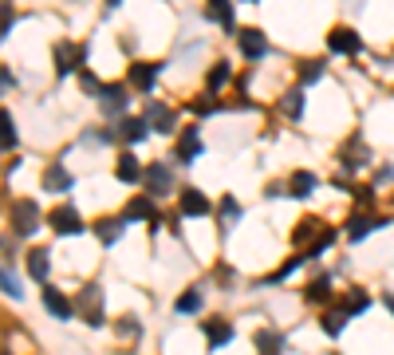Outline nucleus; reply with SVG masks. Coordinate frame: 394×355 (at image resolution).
<instances>
[{"mask_svg":"<svg viewBox=\"0 0 394 355\" xmlns=\"http://www.w3.org/2000/svg\"><path fill=\"white\" fill-rule=\"evenodd\" d=\"M142 182H146L150 194H170V190H173L170 166H162V162H154V166H146V170H142Z\"/></svg>","mask_w":394,"mask_h":355,"instance_id":"obj_7","label":"nucleus"},{"mask_svg":"<svg viewBox=\"0 0 394 355\" xmlns=\"http://www.w3.org/2000/svg\"><path fill=\"white\" fill-rule=\"evenodd\" d=\"M0 87H12V72L8 67H0Z\"/></svg>","mask_w":394,"mask_h":355,"instance_id":"obj_39","label":"nucleus"},{"mask_svg":"<svg viewBox=\"0 0 394 355\" xmlns=\"http://www.w3.org/2000/svg\"><path fill=\"white\" fill-rule=\"evenodd\" d=\"M51 229H55V233H67V237H75V233H83V217H79L71 206L51 209Z\"/></svg>","mask_w":394,"mask_h":355,"instance_id":"obj_9","label":"nucleus"},{"mask_svg":"<svg viewBox=\"0 0 394 355\" xmlns=\"http://www.w3.org/2000/svg\"><path fill=\"white\" fill-rule=\"evenodd\" d=\"M154 217H158L154 213V197H135L123 213V221H154Z\"/></svg>","mask_w":394,"mask_h":355,"instance_id":"obj_19","label":"nucleus"},{"mask_svg":"<svg viewBox=\"0 0 394 355\" xmlns=\"http://www.w3.org/2000/svg\"><path fill=\"white\" fill-rule=\"evenodd\" d=\"M0 292H8L12 296V300H20V296H24V288H20V281H16L12 272L8 269H0Z\"/></svg>","mask_w":394,"mask_h":355,"instance_id":"obj_33","label":"nucleus"},{"mask_svg":"<svg viewBox=\"0 0 394 355\" xmlns=\"http://www.w3.org/2000/svg\"><path fill=\"white\" fill-rule=\"evenodd\" d=\"M71 174L63 170V166H48V174H44V190H51V194H60V190H71Z\"/></svg>","mask_w":394,"mask_h":355,"instance_id":"obj_21","label":"nucleus"},{"mask_svg":"<svg viewBox=\"0 0 394 355\" xmlns=\"http://www.w3.org/2000/svg\"><path fill=\"white\" fill-rule=\"evenodd\" d=\"M213 107H217V103H213V95H209V91H205V95H201V99L194 103V110H197V115H213Z\"/></svg>","mask_w":394,"mask_h":355,"instance_id":"obj_38","label":"nucleus"},{"mask_svg":"<svg viewBox=\"0 0 394 355\" xmlns=\"http://www.w3.org/2000/svg\"><path fill=\"white\" fill-rule=\"evenodd\" d=\"M146 131H150L146 119H123V138H126V142H142Z\"/></svg>","mask_w":394,"mask_h":355,"instance_id":"obj_28","label":"nucleus"},{"mask_svg":"<svg viewBox=\"0 0 394 355\" xmlns=\"http://www.w3.org/2000/svg\"><path fill=\"white\" fill-rule=\"evenodd\" d=\"M386 308H391V312H394V296H386Z\"/></svg>","mask_w":394,"mask_h":355,"instance_id":"obj_40","label":"nucleus"},{"mask_svg":"<svg viewBox=\"0 0 394 355\" xmlns=\"http://www.w3.org/2000/svg\"><path fill=\"white\" fill-rule=\"evenodd\" d=\"M221 217L233 225V221H241V206H237V197H221Z\"/></svg>","mask_w":394,"mask_h":355,"instance_id":"obj_36","label":"nucleus"},{"mask_svg":"<svg viewBox=\"0 0 394 355\" xmlns=\"http://www.w3.org/2000/svg\"><path fill=\"white\" fill-rule=\"evenodd\" d=\"M16 123H12V110H4L0 107V154H12L16 150Z\"/></svg>","mask_w":394,"mask_h":355,"instance_id":"obj_17","label":"nucleus"},{"mask_svg":"<svg viewBox=\"0 0 394 355\" xmlns=\"http://www.w3.org/2000/svg\"><path fill=\"white\" fill-rule=\"evenodd\" d=\"M182 213L185 217H205L209 213V197L201 190H182Z\"/></svg>","mask_w":394,"mask_h":355,"instance_id":"obj_14","label":"nucleus"},{"mask_svg":"<svg viewBox=\"0 0 394 355\" xmlns=\"http://www.w3.org/2000/svg\"><path fill=\"white\" fill-rule=\"evenodd\" d=\"M382 225V217H370V213H355V217H351V225H347V237H351V241H363V237H367L370 229H379Z\"/></svg>","mask_w":394,"mask_h":355,"instance_id":"obj_18","label":"nucleus"},{"mask_svg":"<svg viewBox=\"0 0 394 355\" xmlns=\"http://www.w3.org/2000/svg\"><path fill=\"white\" fill-rule=\"evenodd\" d=\"M327 48H332L335 56H359V51H363V40H359L355 28L339 24V28H332V32H327Z\"/></svg>","mask_w":394,"mask_h":355,"instance_id":"obj_3","label":"nucleus"},{"mask_svg":"<svg viewBox=\"0 0 394 355\" xmlns=\"http://www.w3.org/2000/svg\"><path fill=\"white\" fill-rule=\"evenodd\" d=\"M311 190H316V174L296 170V174H292V182H288V194H292V197H308Z\"/></svg>","mask_w":394,"mask_h":355,"instance_id":"obj_22","label":"nucleus"},{"mask_svg":"<svg viewBox=\"0 0 394 355\" xmlns=\"http://www.w3.org/2000/svg\"><path fill=\"white\" fill-rule=\"evenodd\" d=\"M173 308H178L182 316H194L197 308H201V292H197V288H185V292L178 296V304H173Z\"/></svg>","mask_w":394,"mask_h":355,"instance_id":"obj_30","label":"nucleus"},{"mask_svg":"<svg viewBox=\"0 0 394 355\" xmlns=\"http://www.w3.org/2000/svg\"><path fill=\"white\" fill-rule=\"evenodd\" d=\"M83 56H87V51L79 48V44H67V40H63V44H55V72H60V75H71L75 67H83Z\"/></svg>","mask_w":394,"mask_h":355,"instance_id":"obj_5","label":"nucleus"},{"mask_svg":"<svg viewBox=\"0 0 394 355\" xmlns=\"http://www.w3.org/2000/svg\"><path fill=\"white\" fill-rule=\"evenodd\" d=\"M114 328H119V336H126V340H135V336H138V320H135V316H123L119 324H114Z\"/></svg>","mask_w":394,"mask_h":355,"instance_id":"obj_37","label":"nucleus"},{"mask_svg":"<svg viewBox=\"0 0 394 355\" xmlns=\"http://www.w3.org/2000/svg\"><path fill=\"white\" fill-rule=\"evenodd\" d=\"M347 320H351V312H347L343 304L323 308V312H320V324H323V331H327V336H339V331L347 328Z\"/></svg>","mask_w":394,"mask_h":355,"instance_id":"obj_13","label":"nucleus"},{"mask_svg":"<svg viewBox=\"0 0 394 355\" xmlns=\"http://www.w3.org/2000/svg\"><path fill=\"white\" fill-rule=\"evenodd\" d=\"M339 304H343L347 312H351V316H359V312H367V308H370V296L363 292V288H351V292H347L343 300H339Z\"/></svg>","mask_w":394,"mask_h":355,"instance_id":"obj_26","label":"nucleus"},{"mask_svg":"<svg viewBox=\"0 0 394 355\" xmlns=\"http://www.w3.org/2000/svg\"><path fill=\"white\" fill-rule=\"evenodd\" d=\"M237 44L245 51V60H264V56H268V40H264L260 28H241V32H237Z\"/></svg>","mask_w":394,"mask_h":355,"instance_id":"obj_4","label":"nucleus"},{"mask_svg":"<svg viewBox=\"0 0 394 355\" xmlns=\"http://www.w3.org/2000/svg\"><path fill=\"white\" fill-rule=\"evenodd\" d=\"M320 75H323V63H320V60H304V63H300V87L316 83Z\"/></svg>","mask_w":394,"mask_h":355,"instance_id":"obj_31","label":"nucleus"},{"mask_svg":"<svg viewBox=\"0 0 394 355\" xmlns=\"http://www.w3.org/2000/svg\"><path fill=\"white\" fill-rule=\"evenodd\" d=\"M8 217H12V233L16 237H32L40 229V206L36 201H16L8 209Z\"/></svg>","mask_w":394,"mask_h":355,"instance_id":"obj_2","label":"nucleus"},{"mask_svg":"<svg viewBox=\"0 0 394 355\" xmlns=\"http://www.w3.org/2000/svg\"><path fill=\"white\" fill-rule=\"evenodd\" d=\"M225 79H229V63H213L209 67V79H205V91H209V95H217V91H221L225 87Z\"/></svg>","mask_w":394,"mask_h":355,"instance_id":"obj_27","label":"nucleus"},{"mask_svg":"<svg viewBox=\"0 0 394 355\" xmlns=\"http://www.w3.org/2000/svg\"><path fill=\"white\" fill-rule=\"evenodd\" d=\"M126 79H130V83H135V91H142V95H146V91H154V83H158V63H130V75H126Z\"/></svg>","mask_w":394,"mask_h":355,"instance_id":"obj_8","label":"nucleus"},{"mask_svg":"<svg viewBox=\"0 0 394 355\" xmlns=\"http://www.w3.org/2000/svg\"><path fill=\"white\" fill-rule=\"evenodd\" d=\"M126 221L123 217H107V221H95V237L103 241V245H114L119 241V233H123Z\"/></svg>","mask_w":394,"mask_h":355,"instance_id":"obj_20","label":"nucleus"},{"mask_svg":"<svg viewBox=\"0 0 394 355\" xmlns=\"http://www.w3.org/2000/svg\"><path fill=\"white\" fill-rule=\"evenodd\" d=\"M257 352L260 355H280L284 352V336H276V331H257Z\"/></svg>","mask_w":394,"mask_h":355,"instance_id":"obj_25","label":"nucleus"},{"mask_svg":"<svg viewBox=\"0 0 394 355\" xmlns=\"http://www.w3.org/2000/svg\"><path fill=\"white\" fill-rule=\"evenodd\" d=\"M114 174H119V182L123 185H135L142 182V166H138V158L126 150V154H119V166H114Z\"/></svg>","mask_w":394,"mask_h":355,"instance_id":"obj_15","label":"nucleus"},{"mask_svg":"<svg viewBox=\"0 0 394 355\" xmlns=\"http://www.w3.org/2000/svg\"><path fill=\"white\" fill-rule=\"evenodd\" d=\"M367 158L370 154H367V147H363L359 138H351V142L343 147V162H351V166H359V162H367Z\"/></svg>","mask_w":394,"mask_h":355,"instance_id":"obj_32","label":"nucleus"},{"mask_svg":"<svg viewBox=\"0 0 394 355\" xmlns=\"http://www.w3.org/2000/svg\"><path fill=\"white\" fill-rule=\"evenodd\" d=\"M197 154H201V138H197L194 131H185L182 142H178V162H194Z\"/></svg>","mask_w":394,"mask_h":355,"instance_id":"obj_24","label":"nucleus"},{"mask_svg":"<svg viewBox=\"0 0 394 355\" xmlns=\"http://www.w3.org/2000/svg\"><path fill=\"white\" fill-rule=\"evenodd\" d=\"M79 87H83V95H103V83L91 72H79Z\"/></svg>","mask_w":394,"mask_h":355,"instance_id":"obj_34","label":"nucleus"},{"mask_svg":"<svg viewBox=\"0 0 394 355\" xmlns=\"http://www.w3.org/2000/svg\"><path fill=\"white\" fill-rule=\"evenodd\" d=\"M327 284H332V276L323 272V276H316V281L308 284V300H323L327 296Z\"/></svg>","mask_w":394,"mask_h":355,"instance_id":"obj_35","label":"nucleus"},{"mask_svg":"<svg viewBox=\"0 0 394 355\" xmlns=\"http://www.w3.org/2000/svg\"><path fill=\"white\" fill-rule=\"evenodd\" d=\"M205 16L213 24H221L225 32H233V0H205Z\"/></svg>","mask_w":394,"mask_h":355,"instance_id":"obj_12","label":"nucleus"},{"mask_svg":"<svg viewBox=\"0 0 394 355\" xmlns=\"http://www.w3.org/2000/svg\"><path fill=\"white\" fill-rule=\"evenodd\" d=\"M103 103H107V115H119V107L126 103V87H103Z\"/></svg>","mask_w":394,"mask_h":355,"instance_id":"obj_29","label":"nucleus"},{"mask_svg":"<svg viewBox=\"0 0 394 355\" xmlns=\"http://www.w3.org/2000/svg\"><path fill=\"white\" fill-rule=\"evenodd\" d=\"M44 308H48V316H55V320H71L75 316V300H67V296L60 292V288H44Z\"/></svg>","mask_w":394,"mask_h":355,"instance_id":"obj_6","label":"nucleus"},{"mask_svg":"<svg viewBox=\"0 0 394 355\" xmlns=\"http://www.w3.org/2000/svg\"><path fill=\"white\" fill-rule=\"evenodd\" d=\"M28 272H32V281H48V272H51L48 249H28Z\"/></svg>","mask_w":394,"mask_h":355,"instance_id":"obj_16","label":"nucleus"},{"mask_svg":"<svg viewBox=\"0 0 394 355\" xmlns=\"http://www.w3.org/2000/svg\"><path fill=\"white\" fill-rule=\"evenodd\" d=\"M75 312H79L91 328H98V324L107 320L103 316V288H98V284H87L83 292H79V300H75Z\"/></svg>","mask_w":394,"mask_h":355,"instance_id":"obj_1","label":"nucleus"},{"mask_svg":"<svg viewBox=\"0 0 394 355\" xmlns=\"http://www.w3.org/2000/svg\"><path fill=\"white\" fill-rule=\"evenodd\" d=\"M233 340V324H229V320H205V343H209V347H225V343Z\"/></svg>","mask_w":394,"mask_h":355,"instance_id":"obj_10","label":"nucleus"},{"mask_svg":"<svg viewBox=\"0 0 394 355\" xmlns=\"http://www.w3.org/2000/svg\"><path fill=\"white\" fill-rule=\"evenodd\" d=\"M280 110L288 115V119H304V91H300V87H292V91L280 99Z\"/></svg>","mask_w":394,"mask_h":355,"instance_id":"obj_23","label":"nucleus"},{"mask_svg":"<svg viewBox=\"0 0 394 355\" xmlns=\"http://www.w3.org/2000/svg\"><path fill=\"white\" fill-rule=\"evenodd\" d=\"M146 123H150V131H158V135H170L173 126H178V115H173L170 107H150L146 110Z\"/></svg>","mask_w":394,"mask_h":355,"instance_id":"obj_11","label":"nucleus"}]
</instances>
